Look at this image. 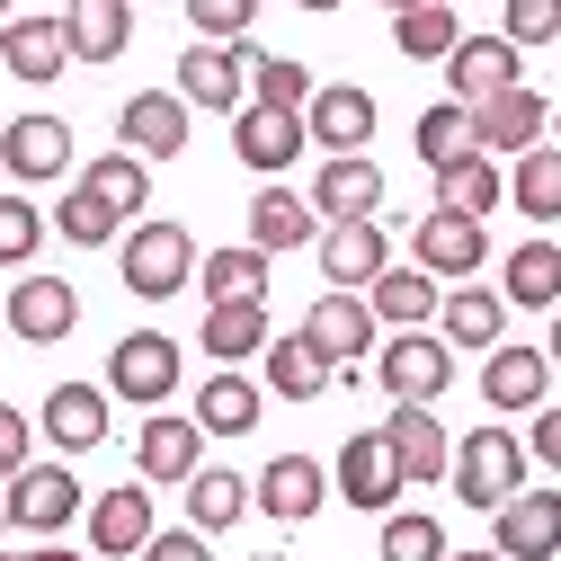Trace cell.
<instances>
[{"mask_svg": "<svg viewBox=\"0 0 561 561\" xmlns=\"http://www.w3.org/2000/svg\"><path fill=\"white\" fill-rule=\"evenodd\" d=\"M187 19H196L205 45H241L250 19H259V0H187Z\"/></svg>", "mask_w": 561, "mask_h": 561, "instance_id": "cell-47", "label": "cell"}, {"mask_svg": "<svg viewBox=\"0 0 561 561\" xmlns=\"http://www.w3.org/2000/svg\"><path fill=\"white\" fill-rule=\"evenodd\" d=\"M543 357H552V366H561V312H552V339H543Z\"/></svg>", "mask_w": 561, "mask_h": 561, "instance_id": "cell-53", "label": "cell"}, {"mask_svg": "<svg viewBox=\"0 0 561 561\" xmlns=\"http://www.w3.org/2000/svg\"><path fill=\"white\" fill-rule=\"evenodd\" d=\"M196 295H205V304H267V250H259V241L205 250V259H196Z\"/></svg>", "mask_w": 561, "mask_h": 561, "instance_id": "cell-31", "label": "cell"}, {"mask_svg": "<svg viewBox=\"0 0 561 561\" xmlns=\"http://www.w3.org/2000/svg\"><path fill=\"white\" fill-rule=\"evenodd\" d=\"M490 543H500L508 561H552L561 552V490H517L508 508H490Z\"/></svg>", "mask_w": 561, "mask_h": 561, "instance_id": "cell-19", "label": "cell"}, {"mask_svg": "<svg viewBox=\"0 0 561 561\" xmlns=\"http://www.w3.org/2000/svg\"><path fill=\"white\" fill-rule=\"evenodd\" d=\"M134 472H144V481H161V490H170V481L187 490V481L205 472V428H196V410H187V419L152 410L144 428H134Z\"/></svg>", "mask_w": 561, "mask_h": 561, "instance_id": "cell-9", "label": "cell"}, {"mask_svg": "<svg viewBox=\"0 0 561 561\" xmlns=\"http://www.w3.org/2000/svg\"><path fill=\"white\" fill-rule=\"evenodd\" d=\"M526 455L561 472V401H543V410H535V437H526Z\"/></svg>", "mask_w": 561, "mask_h": 561, "instance_id": "cell-50", "label": "cell"}, {"mask_svg": "<svg viewBox=\"0 0 561 561\" xmlns=\"http://www.w3.org/2000/svg\"><path fill=\"white\" fill-rule=\"evenodd\" d=\"M366 304H375V321H392V330H428L437 304H446V286H437L428 267H383L375 286H366Z\"/></svg>", "mask_w": 561, "mask_h": 561, "instance_id": "cell-35", "label": "cell"}, {"mask_svg": "<svg viewBox=\"0 0 561 561\" xmlns=\"http://www.w3.org/2000/svg\"><path fill=\"white\" fill-rule=\"evenodd\" d=\"M330 490L347 508H366V517H392V500L410 490V472H401V455H392V437L383 428H357L339 446V463H330Z\"/></svg>", "mask_w": 561, "mask_h": 561, "instance_id": "cell-3", "label": "cell"}, {"mask_svg": "<svg viewBox=\"0 0 561 561\" xmlns=\"http://www.w3.org/2000/svg\"><path fill=\"white\" fill-rule=\"evenodd\" d=\"M304 125H312L321 152H366V144H375V90H357V81H321L312 107H304Z\"/></svg>", "mask_w": 561, "mask_h": 561, "instance_id": "cell-20", "label": "cell"}, {"mask_svg": "<svg viewBox=\"0 0 561 561\" xmlns=\"http://www.w3.org/2000/svg\"><path fill=\"white\" fill-rule=\"evenodd\" d=\"M0 526H10V481H0Z\"/></svg>", "mask_w": 561, "mask_h": 561, "instance_id": "cell-55", "label": "cell"}, {"mask_svg": "<svg viewBox=\"0 0 561 561\" xmlns=\"http://www.w3.org/2000/svg\"><path fill=\"white\" fill-rule=\"evenodd\" d=\"M508 205H517V215H535V224H561V144L517 152V170H508Z\"/></svg>", "mask_w": 561, "mask_h": 561, "instance_id": "cell-39", "label": "cell"}, {"mask_svg": "<svg viewBox=\"0 0 561 561\" xmlns=\"http://www.w3.org/2000/svg\"><path fill=\"white\" fill-rule=\"evenodd\" d=\"M259 561H286V552H259Z\"/></svg>", "mask_w": 561, "mask_h": 561, "instance_id": "cell-58", "label": "cell"}, {"mask_svg": "<svg viewBox=\"0 0 561 561\" xmlns=\"http://www.w3.org/2000/svg\"><path fill=\"white\" fill-rule=\"evenodd\" d=\"M250 62H259L250 36H241V45H205V36H196V45L179 54V99H187V107H215V116H241V107H250Z\"/></svg>", "mask_w": 561, "mask_h": 561, "instance_id": "cell-5", "label": "cell"}, {"mask_svg": "<svg viewBox=\"0 0 561 561\" xmlns=\"http://www.w3.org/2000/svg\"><path fill=\"white\" fill-rule=\"evenodd\" d=\"M312 215H321V224H366V215H383V170H375L366 152H330V161L312 170Z\"/></svg>", "mask_w": 561, "mask_h": 561, "instance_id": "cell-13", "label": "cell"}, {"mask_svg": "<svg viewBox=\"0 0 561 561\" xmlns=\"http://www.w3.org/2000/svg\"><path fill=\"white\" fill-rule=\"evenodd\" d=\"M543 134H552V107H543V90H526V81L472 107V144H481L490 161H500V152H535Z\"/></svg>", "mask_w": 561, "mask_h": 561, "instance_id": "cell-14", "label": "cell"}, {"mask_svg": "<svg viewBox=\"0 0 561 561\" xmlns=\"http://www.w3.org/2000/svg\"><path fill=\"white\" fill-rule=\"evenodd\" d=\"M500 205H508V170L500 161H490V152H463V161H446L437 170V215H500Z\"/></svg>", "mask_w": 561, "mask_h": 561, "instance_id": "cell-33", "label": "cell"}, {"mask_svg": "<svg viewBox=\"0 0 561 561\" xmlns=\"http://www.w3.org/2000/svg\"><path fill=\"white\" fill-rule=\"evenodd\" d=\"M392 45H401L410 62H446V54L463 45L455 0H419V10H401V19H392Z\"/></svg>", "mask_w": 561, "mask_h": 561, "instance_id": "cell-40", "label": "cell"}, {"mask_svg": "<svg viewBox=\"0 0 561 561\" xmlns=\"http://www.w3.org/2000/svg\"><path fill=\"white\" fill-rule=\"evenodd\" d=\"M259 500H250V481L241 472H224V463H205L196 481H187V526L196 535H224V526H241Z\"/></svg>", "mask_w": 561, "mask_h": 561, "instance_id": "cell-38", "label": "cell"}, {"mask_svg": "<svg viewBox=\"0 0 561 561\" xmlns=\"http://www.w3.org/2000/svg\"><path fill=\"white\" fill-rule=\"evenodd\" d=\"M446 90H455L463 107L517 90V45H508V36H463V45L446 54Z\"/></svg>", "mask_w": 561, "mask_h": 561, "instance_id": "cell-25", "label": "cell"}, {"mask_svg": "<svg viewBox=\"0 0 561 561\" xmlns=\"http://www.w3.org/2000/svg\"><path fill=\"white\" fill-rule=\"evenodd\" d=\"M187 99L179 90H134L125 99V116H116V144L134 152V161H179L187 152Z\"/></svg>", "mask_w": 561, "mask_h": 561, "instance_id": "cell-10", "label": "cell"}, {"mask_svg": "<svg viewBox=\"0 0 561 561\" xmlns=\"http://www.w3.org/2000/svg\"><path fill=\"white\" fill-rule=\"evenodd\" d=\"M500 330H508V295H500V286H446V304H437V339H446V347L490 357Z\"/></svg>", "mask_w": 561, "mask_h": 561, "instance_id": "cell-24", "label": "cell"}, {"mask_svg": "<svg viewBox=\"0 0 561 561\" xmlns=\"http://www.w3.org/2000/svg\"><path fill=\"white\" fill-rule=\"evenodd\" d=\"M446 561H508V552H500V543H481V552H446Z\"/></svg>", "mask_w": 561, "mask_h": 561, "instance_id": "cell-52", "label": "cell"}, {"mask_svg": "<svg viewBox=\"0 0 561 561\" xmlns=\"http://www.w3.org/2000/svg\"><path fill=\"white\" fill-rule=\"evenodd\" d=\"M267 304H205V330H196V347L205 357H224V366H241V357H267Z\"/></svg>", "mask_w": 561, "mask_h": 561, "instance_id": "cell-36", "label": "cell"}, {"mask_svg": "<svg viewBox=\"0 0 561 561\" xmlns=\"http://www.w3.org/2000/svg\"><path fill=\"white\" fill-rule=\"evenodd\" d=\"M304 144H312V125H304V107H241L232 116V152H241V170H259V179H286L295 161H304Z\"/></svg>", "mask_w": 561, "mask_h": 561, "instance_id": "cell-7", "label": "cell"}, {"mask_svg": "<svg viewBox=\"0 0 561 561\" xmlns=\"http://www.w3.org/2000/svg\"><path fill=\"white\" fill-rule=\"evenodd\" d=\"M250 500H259L276 526H312V517H321V500H330V472H321L312 455H276V463L250 481Z\"/></svg>", "mask_w": 561, "mask_h": 561, "instance_id": "cell-17", "label": "cell"}, {"mask_svg": "<svg viewBox=\"0 0 561 561\" xmlns=\"http://www.w3.org/2000/svg\"><path fill=\"white\" fill-rule=\"evenodd\" d=\"M72 517H90V490L72 481V463H27V472L10 481V526H27V535H62Z\"/></svg>", "mask_w": 561, "mask_h": 561, "instance_id": "cell-8", "label": "cell"}, {"mask_svg": "<svg viewBox=\"0 0 561 561\" xmlns=\"http://www.w3.org/2000/svg\"><path fill=\"white\" fill-rule=\"evenodd\" d=\"M81 330V295L72 286H62V276H19V286H10V339H27V347H62V339H72Z\"/></svg>", "mask_w": 561, "mask_h": 561, "instance_id": "cell-11", "label": "cell"}, {"mask_svg": "<svg viewBox=\"0 0 561 561\" xmlns=\"http://www.w3.org/2000/svg\"><path fill=\"white\" fill-rule=\"evenodd\" d=\"M295 10H312V19H321V10H339V0H295Z\"/></svg>", "mask_w": 561, "mask_h": 561, "instance_id": "cell-54", "label": "cell"}, {"mask_svg": "<svg viewBox=\"0 0 561 561\" xmlns=\"http://www.w3.org/2000/svg\"><path fill=\"white\" fill-rule=\"evenodd\" d=\"M0 170L19 187H45V179H72V125L62 116H19L0 134Z\"/></svg>", "mask_w": 561, "mask_h": 561, "instance_id": "cell-15", "label": "cell"}, {"mask_svg": "<svg viewBox=\"0 0 561 561\" xmlns=\"http://www.w3.org/2000/svg\"><path fill=\"white\" fill-rule=\"evenodd\" d=\"M500 36L526 54V45H552L561 36V0H500Z\"/></svg>", "mask_w": 561, "mask_h": 561, "instance_id": "cell-46", "label": "cell"}, {"mask_svg": "<svg viewBox=\"0 0 561 561\" xmlns=\"http://www.w3.org/2000/svg\"><path fill=\"white\" fill-rule=\"evenodd\" d=\"M375 383H383L392 401H446V383H455V347H446L437 330H392V347L375 357Z\"/></svg>", "mask_w": 561, "mask_h": 561, "instance_id": "cell-6", "label": "cell"}, {"mask_svg": "<svg viewBox=\"0 0 561 561\" xmlns=\"http://www.w3.org/2000/svg\"><path fill=\"white\" fill-rule=\"evenodd\" d=\"M0 561H10V552H0Z\"/></svg>", "mask_w": 561, "mask_h": 561, "instance_id": "cell-59", "label": "cell"}, {"mask_svg": "<svg viewBox=\"0 0 561 561\" xmlns=\"http://www.w3.org/2000/svg\"><path fill=\"white\" fill-rule=\"evenodd\" d=\"M312 90H321V81L304 72L295 54H259V62H250V99H259V107H312Z\"/></svg>", "mask_w": 561, "mask_h": 561, "instance_id": "cell-43", "label": "cell"}, {"mask_svg": "<svg viewBox=\"0 0 561 561\" xmlns=\"http://www.w3.org/2000/svg\"><path fill=\"white\" fill-rule=\"evenodd\" d=\"M10 19H19V0H0V27H10Z\"/></svg>", "mask_w": 561, "mask_h": 561, "instance_id": "cell-56", "label": "cell"}, {"mask_svg": "<svg viewBox=\"0 0 561 561\" xmlns=\"http://www.w3.org/2000/svg\"><path fill=\"white\" fill-rule=\"evenodd\" d=\"M45 232H54V224L36 215L27 196H0V267H27V259L45 250Z\"/></svg>", "mask_w": 561, "mask_h": 561, "instance_id": "cell-45", "label": "cell"}, {"mask_svg": "<svg viewBox=\"0 0 561 561\" xmlns=\"http://www.w3.org/2000/svg\"><path fill=\"white\" fill-rule=\"evenodd\" d=\"M410 250H419L410 267H428L437 286H463V276H481V259H490V232L472 215H419Z\"/></svg>", "mask_w": 561, "mask_h": 561, "instance_id": "cell-12", "label": "cell"}, {"mask_svg": "<svg viewBox=\"0 0 561 561\" xmlns=\"http://www.w3.org/2000/svg\"><path fill=\"white\" fill-rule=\"evenodd\" d=\"M54 232H62V241H81V250H107V241H116L125 224H116L107 205H99V196H90V187L72 179V187H62V205H54Z\"/></svg>", "mask_w": 561, "mask_h": 561, "instance_id": "cell-44", "label": "cell"}, {"mask_svg": "<svg viewBox=\"0 0 561 561\" xmlns=\"http://www.w3.org/2000/svg\"><path fill=\"white\" fill-rule=\"evenodd\" d=\"M27 463H36V419L0 401V481H19Z\"/></svg>", "mask_w": 561, "mask_h": 561, "instance_id": "cell-48", "label": "cell"}, {"mask_svg": "<svg viewBox=\"0 0 561 561\" xmlns=\"http://www.w3.org/2000/svg\"><path fill=\"white\" fill-rule=\"evenodd\" d=\"M543 392H552L543 347H490V366H481V401L490 410H543Z\"/></svg>", "mask_w": 561, "mask_h": 561, "instance_id": "cell-30", "label": "cell"}, {"mask_svg": "<svg viewBox=\"0 0 561 561\" xmlns=\"http://www.w3.org/2000/svg\"><path fill=\"white\" fill-rule=\"evenodd\" d=\"M375 552H383V561H446V526H437L428 508H392Z\"/></svg>", "mask_w": 561, "mask_h": 561, "instance_id": "cell-42", "label": "cell"}, {"mask_svg": "<svg viewBox=\"0 0 561 561\" xmlns=\"http://www.w3.org/2000/svg\"><path fill=\"white\" fill-rule=\"evenodd\" d=\"M383 10H392V19H401V10H419V0H383Z\"/></svg>", "mask_w": 561, "mask_h": 561, "instance_id": "cell-57", "label": "cell"}, {"mask_svg": "<svg viewBox=\"0 0 561 561\" xmlns=\"http://www.w3.org/2000/svg\"><path fill=\"white\" fill-rule=\"evenodd\" d=\"M107 392L161 410V401L179 392V339H170V330H125V339L107 347Z\"/></svg>", "mask_w": 561, "mask_h": 561, "instance_id": "cell-4", "label": "cell"}, {"mask_svg": "<svg viewBox=\"0 0 561 561\" xmlns=\"http://www.w3.org/2000/svg\"><path fill=\"white\" fill-rule=\"evenodd\" d=\"M455 500L463 508H508L517 490H526V446H517V428H472L463 446H455Z\"/></svg>", "mask_w": 561, "mask_h": 561, "instance_id": "cell-2", "label": "cell"}, {"mask_svg": "<svg viewBox=\"0 0 561 561\" xmlns=\"http://www.w3.org/2000/svg\"><path fill=\"white\" fill-rule=\"evenodd\" d=\"M107 383H54L45 392V410H36V428L62 446V455H90V446H107Z\"/></svg>", "mask_w": 561, "mask_h": 561, "instance_id": "cell-18", "label": "cell"}, {"mask_svg": "<svg viewBox=\"0 0 561 561\" xmlns=\"http://www.w3.org/2000/svg\"><path fill=\"white\" fill-rule=\"evenodd\" d=\"M392 267V241H383V224L366 215V224H330L321 232V276L339 295H357V286H375V276Z\"/></svg>", "mask_w": 561, "mask_h": 561, "instance_id": "cell-22", "label": "cell"}, {"mask_svg": "<svg viewBox=\"0 0 561 561\" xmlns=\"http://www.w3.org/2000/svg\"><path fill=\"white\" fill-rule=\"evenodd\" d=\"M81 187L107 205V215L134 232V215H144V205H152V161H134V152H99L90 170H81Z\"/></svg>", "mask_w": 561, "mask_h": 561, "instance_id": "cell-37", "label": "cell"}, {"mask_svg": "<svg viewBox=\"0 0 561 561\" xmlns=\"http://www.w3.org/2000/svg\"><path fill=\"white\" fill-rule=\"evenodd\" d=\"M500 295L508 304H526V312H561V241H517L508 250V267H500Z\"/></svg>", "mask_w": 561, "mask_h": 561, "instance_id": "cell-34", "label": "cell"}, {"mask_svg": "<svg viewBox=\"0 0 561 561\" xmlns=\"http://www.w3.org/2000/svg\"><path fill=\"white\" fill-rule=\"evenodd\" d=\"M383 437H392V455H401L410 490H419V481H446V472H455V446H446V419H437V401H392Z\"/></svg>", "mask_w": 561, "mask_h": 561, "instance_id": "cell-16", "label": "cell"}, {"mask_svg": "<svg viewBox=\"0 0 561 561\" xmlns=\"http://www.w3.org/2000/svg\"><path fill=\"white\" fill-rule=\"evenodd\" d=\"M330 383H339V366L321 357L304 330H276V339H267V392H276V401H321Z\"/></svg>", "mask_w": 561, "mask_h": 561, "instance_id": "cell-32", "label": "cell"}, {"mask_svg": "<svg viewBox=\"0 0 561 561\" xmlns=\"http://www.w3.org/2000/svg\"><path fill=\"white\" fill-rule=\"evenodd\" d=\"M152 535H161V526H152V490H144V481H116V490L90 500V552L125 561V552H144Z\"/></svg>", "mask_w": 561, "mask_h": 561, "instance_id": "cell-21", "label": "cell"}, {"mask_svg": "<svg viewBox=\"0 0 561 561\" xmlns=\"http://www.w3.org/2000/svg\"><path fill=\"white\" fill-rule=\"evenodd\" d=\"M196 232L187 224H170V215H152V224H134L125 241H116V276H125V295H144V304H170L179 286H196Z\"/></svg>", "mask_w": 561, "mask_h": 561, "instance_id": "cell-1", "label": "cell"}, {"mask_svg": "<svg viewBox=\"0 0 561 561\" xmlns=\"http://www.w3.org/2000/svg\"><path fill=\"white\" fill-rule=\"evenodd\" d=\"M304 339L321 347L330 366H347V357H375V304H366V295H339V286H330V295L304 312Z\"/></svg>", "mask_w": 561, "mask_h": 561, "instance_id": "cell-23", "label": "cell"}, {"mask_svg": "<svg viewBox=\"0 0 561 561\" xmlns=\"http://www.w3.org/2000/svg\"><path fill=\"white\" fill-rule=\"evenodd\" d=\"M19 561H81V552H62V543H36V552H19Z\"/></svg>", "mask_w": 561, "mask_h": 561, "instance_id": "cell-51", "label": "cell"}, {"mask_svg": "<svg viewBox=\"0 0 561 561\" xmlns=\"http://www.w3.org/2000/svg\"><path fill=\"white\" fill-rule=\"evenodd\" d=\"M259 410H267V383H250L241 366H224V375L196 383V428H205V437H250Z\"/></svg>", "mask_w": 561, "mask_h": 561, "instance_id": "cell-29", "label": "cell"}, {"mask_svg": "<svg viewBox=\"0 0 561 561\" xmlns=\"http://www.w3.org/2000/svg\"><path fill=\"white\" fill-rule=\"evenodd\" d=\"M62 36H72V62L107 72V62L134 45V0H72V10H62Z\"/></svg>", "mask_w": 561, "mask_h": 561, "instance_id": "cell-26", "label": "cell"}, {"mask_svg": "<svg viewBox=\"0 0 561 561\" xmlns=\"http://www.w3.org/2000/svg\"><path fill=\"white\" fill-rule=\"evenodd\" d=\"M321 232H330V224L312 215V196L276 187V179H267V187L250 196V241H259L267 259H276V250H304V241H321Z\"/></svg>", "mask_w": 561, "mask_h": 561, "instance_id": "cell-28", "label": "cell"}, {"mask_svg": "<svg viewBox=\"0 0 561 561\" xmlns=\"http://www.w3.org/2000/svg\"><path fill=\"white\" fill-rule=\"evenodd\" d=\"M134 561H215V552H205V535H196V526H179V535H152Z\"/></svg>", "mask_w": 561, "mask_h": 561, "instance_id": "cell-49", "label": "cell"}, {"mask_svg": "<svg viewBox=\"0 0 561 561\" xmlns=\"http://www.w3.org/2000/svg\"><path fill=\"white\" fill-rule=\"evenodd\" d=\"M463 152H481V144H472V107H463V99H446V107L419 116V161H428V170H446V161H463Z\"/></svg>", "mask_w": 561, "mask_h": 561, "instance_id": "cell-41", "label": "cell"}, {"mask_svg": "<svg viewBox=\"0 0 561 561\" xmlns=\"http://www.w3.org/2000/svg\"><path fill=\"white\" fill-rule=\"evenodd\" d=\"M0 72L62 81V72H72V36H62V19H10V27H0Z\"/></svg>", "mask_w": 561, "mask_h": 561, "instance_id": "cell-27", "label": "cell"}]
</instances>
